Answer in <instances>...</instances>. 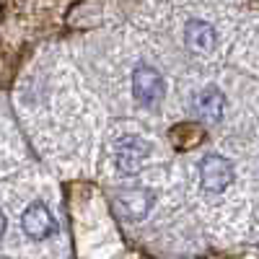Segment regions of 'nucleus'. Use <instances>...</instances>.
<instances>
[{"instance_id":"obj_4","label":"nucleus","mask_w":259,"mask_h":259,"mask_svg":"<svg viewBox=\"0 0 259 259\" xmlns=\"http://www.w3.org/2000/svg\"><path fill=\"white\" fill-rule=\"evenodd\" d=\"M21 226H24L26 236H31V239H36V241H41V239H47V236L55 233V218L41 202H34L31 207H26L24 218H21Z\"/></svg>"},{"instance_id":"obj_8","label":"nucleus","mask_w":259,"mask_h":259,"mask_svg":"<svg viewBox=\"0 0 259 259\" xmlns=\"http://www.w3.org/2000/svg\"><path fill=\"white\" fill-rule=\"evenodd\" d=\"M3 233H6V215L0 212V239H3Z\"/></svg>"},{"instance_id":"obj_5","label":"nucleus","mask_w":259,"mask_h":259,"mask_svg":"<svg viewBox=\"0 0 259 259\" xmlns=\"http://www.w3.org/2000/svg\"><path fill=\"white\" fill-rule=\"evenodd\" d=\"M223 106H226V99L215 85H207V89H202L197 96H194V112H197V117L207 124L221 122Z\"/></svg>"},{"instance_id":"obj_1","label":"nucleus","mask_w":259,"mask_h":259,"mask_svg":"<svg viewBox=\"0 0 259 259\" xmlns=\"http://www.w3.org/2000/svg\"><path fill=\"white\" fill-rule=\"evenodd\" d=\"M133 94L143 106H156L166 94V83L161 73L150 65H138L133 73Z\"/></svg>"},{"instance_id":"obj_6","label":"nucleus","mask_w":259,"mask_h":259,"mask_svg":"<svg viewBox=\"0 0 259 259\" xmlns=\"http://www.w3.org/2000/svg\"><path fill=\"white\" fill-rule=\"evenodd\" d=\"M117 207H119V212L124 215V218L140 221V218L148 215V210L153 207V194H150L148 189H130V192H124V194L117 197Z\"/></svg>"},{"instance_id":"obj_7","label":"nucleus","mask_w":259,"mask_h":259,"mask_svg":"<svg viewBox=\"0 0 259 259\" xmlns=\"http://www.w3.org/2000/svg\"><path fill=\"white\" fill-rule=\"evenodd\" d=\"M184 36H187V47H192L194 52H210L215 47V41H218L215 29L210 24H205V21H200V18L189 21L187 29H184Z\"/></svg>"},{"instance_id":"obj_2","label":"nucleus","mask_w":259,"mask_h":259,"mask_svg":"<svg viewBox=\"0 0 259 259\" xmlns=\"http://www.w3.org/2000/svg\"><path fill=\"white\" fill-rule=\"evenodd\" d=\"M200 182L207 192H223L233 182V166L223 156H207L200 166Z\"/></svg>"},{"instance_id":"obj_3","label":"nucleus","mask_w":259,"mask_h":259,"mask_svg":"<svg viewBox=\"0 0 259 259\" xmlns=\"http://www.w3.org/2000/svg\"><path fill=\"white\" fill-rule=\"evenodd\" d=\"M148 158V145L138 135H127L117 143V166L119 174H138Z\"/></svg>"}]
</instances>
